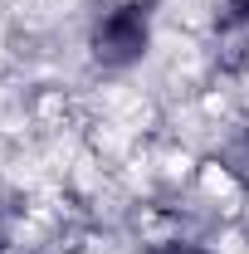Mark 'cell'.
Segmentation results:
<instances>
[{
    "instance_id": "cell-2",
    "label": "cell",
    "mask_w": 249,
    "mask_h": 254,
    "mask_svg": "<svg viewBox=\"0 0 249 254\" xmlns=\"http://www.w3.org/2000/svg\"><path fill=\"white\" fill-rule=\"evenodd\" d=\"M68 254H88V250H68Z\"/></svg>"
},
{
    "instance_id": "cell-1",
    "label": "cell",
    "mask_w": 249,
    "mask_h": 254,
    "mask_svg": "<svg viewBox=\"0 0 249 254\" xmlns=\"http://www.w3.org/2000/svg\"><path fill=\"white\" fill-rule=\"evenodd\" d=\"M152 49V0H113L88 25V54L98 68L123 73Z\"/></svg>"
}]
</instances>
